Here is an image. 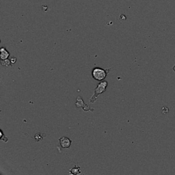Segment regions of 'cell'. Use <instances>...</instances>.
Masks as SVG:
<instances>
[{"mask_svg":"<svg viewBox=\"0 0 175 175\" xmlns=\"http://www.w3.org/2000/svg\"><path fill=\"white\" fill-rule=\"evenodd\" d=\"M110 69L104 70L103 68L97 67L92 70V75L94 79H96L97 81H102L106 77L107 73L110 72Z\"/></svg>","mask_w":175,"mask_h":175,"instance_id":"7a4b0ae2","label":"cell"},{"mask_svg":"<svg viewBox=\"0 0 175 175\" xmlns=\"http://www.w3.org/2000/svg\"><path fill=\"white\" fill-rule=\"evenodd\" d=\"M59 141L60 146L63 148H69L71 145L72 141L67 137H62L59 139Z\"/></svg>","mask_w":175,"mask_h":175,"instance_id":"3957f363","label":"cell"},{"mask_svg":"<svg viewBox=\"0 0 175 175\" xmlns=\"http://www.w3.org/2000/svg\"><path fill=\"white\" fill-rule=\"evenodd\" d=\"M11 62L10 60H8L7 59L6 60H2V61L1 62V64L2 66H10Z\"/></svg>","mask_w":175,"mask_h":175,"instance_id":"52a82bcc","label":"cell"},{"mask_svg":"<svg viewBox=\"0 0 175 175\" xmlns=\"http://www.w3.org/2000/svg\"><path fill=\"white\" fill-rule=\"evenodd\" d=\"M76 106L77 107H82L83 110L86 111V108L85 107H87L88 105H86L83 100L81 99V97H78L77 98V102H76Z\"/></svg>","mask_w":175,"mask_h":175,"instance_id":"5b68a950","label":"cell"},{"mask_svg":"<svg viewBox=\"0 0 175 175\" xmlns=\"http://www.w3.org/2000/svg\"><path fill=\"white\" fill-rule=\"evenodd\" d=\"M16 60H17V58H16V57H12V59H11V62H12V63H14V62H16Z\"/></svg>","mask_w":175,"mask_h":175,"instance_id":"ba28073f","label":"cell"},{"mask_svg":"<svg viewBox=\"0 0 175 175\" xmlns=\"http://www.w3.org/2000/svg\"><path fill=\"white\" fill-rule=\"evenodd\" d=\"M69 172H70V174L72 175H78L81 173V170H80V167L78 166L77 164L74 165V167L71 168V169H69Z\"/></svg>","mask_w":175,"mask_h":175,"instance_id":"277c9868","label":"cell"},{"mask_svg":"<svg viewBox=\"0 0 175 175\" xmlns=\"http://www.w3.org/2000/svg\"><path fill=\"white\" fill-rule=\"evenodd\" d=\"M0 51H1V60H6L9 57L10 54L6 50V49H4V47H1Z\"/></svg>","mask_w":175,"mask_h":175,"instance_id":"8992f818","label":"cell"},{"mask_svg":"<svg viewBox=\"0 0 175 175\" xmlns=\"http://www.w3.org/2000/svg\"><path fill=\"white\" fill-rule=\"evenodd\" d=\"M107 82L106 81H104V82H102L99 83L98 85H97V87L95 88L94 90V94L93 95L92 97H91V99H90V102L92 103H94L96 102V101L97 100V98H98V96L101 94V93H103V92H105L106 90V88H107Z\"/></svg>","mask_w":175,"mask_h":175,"instance_id":"6da1fadb","label":"cell"}]
</instances>
